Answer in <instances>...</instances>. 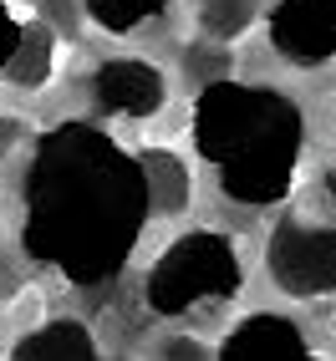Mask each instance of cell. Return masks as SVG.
Here are the masks:
<instances>
[{
	"label": "cell",
	"instance_id": "obj_14",
	"mask_svg": "<svg viewBox=\"0 0 336 361\" xmlns=\"http://www.w3.org/2000/svg\"><path fill=\"white\" fill-rule=\"evenodd\" d=\"M36 20H46L52 31H77L82 26V0H36Z\"/></svg>",
	"mask_w": 336,
	"mask_h": 361
},
{
	"label": "cell",
	"instance_id": "obj_8",
	"mask_svg": "<svg viewBox=\"0 0 336 361\" xmlns=\"http://www.w3.org/2000/svg\"><path fill=\"white\" fill-rule=\"evenodd\" d=\"M11 361H102L97 331L77 316H52L11 346Z\"/></svg>",
	"mask_w": 336,
	"mask_h": 361
},
{
	"label": "cell",
	"instance_id": "obj_1",
	"mask_svg": "<svg viewBox=\"0 0 336 361\" xmlns=\"http://www.w3.org/2000/svg\"><path fill=\"white\" fill-rule=\"evenodd\" d=\"M153 209L143 163L107 128L61 117L41 128L20 173V250L77 290H102L128 270Z\"/></svg>",
	"mask_w": 336,
	"mask_h": 361
},
{
	"label": "cell",
	"instance_id": "obj_13",
	"mask_svg": "<svg viewBox=\"0 0 336 361\" xmlns=\"http://www.w3.org/2000/svg\"><path fill=\"white\" fill-rule=\"evenodd\" d=\"M296 204L336 224V168H326V173H316V178H311V183H306V194H301Z\"/></svg>",
	"mask_w": 336,
	"mask_h": 361
},
{
	"label": "cell",
	"instance_id": "obj_2",
	"mask_svg": "<svg viewBox=\"0 0 336 361\" xmlns=\"http://www.w3.org/2000/svg\"><path fill=\"white\" fill-rule=\"evenodd\" d=\"M194 153L239 209H275L296 194L306 158V112L270 82H204L188 107Z\"/></svg>",
	"mask_w": 336,
	"mask_h": 361
},
{
	"label": "cell",
	"instance_id": "obj_12",
	"mask_svg": "<svg viewBox=\"0 0 336 361\" xmlns=\"http://www.w3.org/2000/svg\"><path fill=\"white\" fill-rule=\"evenodd\" d=\"M250 26H255V0H199V31L209 41L229 46Z\"/></svg>",
	"mask_w": 336,
	"mask_h": 361
},
{
	"label": "cell",
	"instance_id": "obj_6",
	"mask_svg": "<svg viewBox=\"0 0 336 361\" xmlns=\"http://www.w3.org/2000/svg\"><path fill=\"white\" fill-rule=\"evenodd\" d=\"M92 107L112 123H148L168 107V77L148 56H107L92 71Z\"/></svg>",
	"mask_w": 336,
	"mask_h": 361
},
{
	"label": "cell",
	"instance_id": "obj_5",
	"mask_svg": "<svg viewBox=\"0 0 336 361\" xmlns=\"http://www.w3.org/2000/svg\"><path fill=\"white\" fill-rule=\"evenodd\" d=\"M265 41L296 71L326 66L336 56V0H275L265 16Z\"/></svg>",
	"mask_w": 336,
	"mask_h": 361
},
{
	"label": "cell",
	"instance_id": "obj_11",
	"mask_svg": "<svg viewBox=\"0 0 336 361\" xmlns=\"http://www.w3.org/2000/svg\"><path fill=\"white\" fill-rule=\"evenodd\" d=\"M168 11H174V0H82V16L102 36H133L138 26H148Z\"/></svg>",
	"mask_w": 336,
	"mask_h": 361
},
{
	"label": "cell",
	"instance_id": "obj_15",
	"mask_svg": "<svg viewBox=\"0 0 336 361\" xmlns=\"http://www.w3.org/2000/svg\"><path fill=\"white\" fill-rule=\"evenodd\" d=\"M20 20L16 11H11V0H0V71H6V61H11V51H16V41H20Z\"/></svg>",
	"mask_w": 336,
	"mask_h": 361
},
{
	"label": "cell",
	"instance_id": "obj_3",
	"mask_svg": "<svg viewBox=\"0 0 336 361\" xmlns=\"http://www.w3.org/2000/svg\"><path fill=\"white\" fill-rule=\"evenodd\" d=\"M245 290V255L224 229H184L153 255L143 275V305L158 321H184L194 310L229 305Z\"/></svg>",
	"mask_w": 336,
	"mask_h": 361
},
{
	"label": "cell",
	"instance_id": "obj_10",
	"mask_svg": "<svg viewBox=\"0 0 336 361\" xmlns=\"http://www.w3.org/2000/svg\"><path fill=\"white\" fill-rule=\"evenodd\" d=\"M143 163V188H148V209L163 214V219H179V214L188 209V199H194V183H188V163L179 153L168 148H148L138 153Z\"/></svg>",
	"mask_w": 336,
	"mask_h": 361
},
{
	"label": "cell",
	"instance_id": "obj_17",
	"mask_svg": "<svg viewBox=\"0 0 336 361\" xmlns=\"http://www.w3.org/2000/svg\"><path fill=\"white\" fill-rule=\"evenodd\" d=\"M20 142V117H11V112H0V158H6L11 148Z\"/></svg>",
	"mask_w": 336,
	"mask_h": 361
},
{
	"label": "cell",
	"instance_id": "obj_16",
	"mask_svg": "<svg viewBox=\"0 0 336 361\" xmlns=\"http://www.w3.org/2000/svg\"><path fill=\"white\" fill-rule=\"evenodd\" d=\"M158 361H204V351H199L194 341H163Z\"/></svg>",
	"mask_w": 336,
	"mask_h": 361
},
{
	"label": "cell",
	"instance_id": "obj_7",
	"mask_svg": "<svg viewBox=\"0 0 336 361\" xmlns=\"http://www.w3.org/2000/svg\"><path fill=\"white\" fill-rule=\"evenodd\" d=\"M214 361H321V351L311 346L301 321L280 316V310H250L245 321L224 331Z\"/></svg>",
	"mask_w": 336,
	"mask_h": 361
},
{
	"label": "cell",
	"instance_id": "obj_4",
	"mask_svg": "<svg viewBox=\"0 0 336 361\" xmlns=\"http://www.w3.org/2000/svg\"><path fill=\"white\" fill-rule=\"evenodd\" d=\"M265 275L291 300L336 295V224L301 204L280 214L265 234Z\"/></svg>",
	"mask_w": 336,
	"mask_h": 361
},
{
	"label": "cell",
	"instance_id": "obj_9",
	"mask_svg": "<svg viewBox=\"0 0 336 361\" xmlns=\"http://www.w3.org/2000/svg\"><path fill=\"white\" fill-rule=\"evenodd\" d=\"M56 56H61L56 31L46 26V20H26V26H20L16 51H11V61H6V71H0V82L16 87V92H41L46 82L56 77Z\"/></svg>",
	"mask_w": 336,
	"mask_h": 361
}]
</instances>
